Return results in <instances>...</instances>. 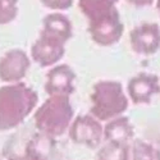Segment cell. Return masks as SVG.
Instances as JSON below:
<instances>
[{"instance_id":"4","label":"cell","mask_w":160,"mask_h":160,"mask_svg":"<svg viewBox=\"0 0 160 160\" xmlns=\"http://www.w3.org/2000/svg\"><path fill=\"white\" fill-rule=\"evenodd\" d=\"M87 30L92 41L100 46H113L119 42L124 32V23L118 8L87 21Z\"/></svg>"},{"instance_id":"1","label":"cell","mask_w":160,"mask_h":160,"mask_svg":"<svg viewBox=\"0 0 160 160\" xmlns=\"http://www.w3.org/2000/svg\"><path fill=\"white\" fill-rule=\"evenodd\" d=\"M37 92L23 82L7 83L0 87V131L21 126L36 109Z\"/></svg>"},{"instance_id":"9","label":"cell","mask_w":160,"mask_h":160,"mask_svg":"<svg viewBox=\"0 0 160 160\" xmlns=\"http://www.w3.org/2000/svg\"><path fill=\"white\" fill-rule=\"evenodd\" d=\"M65 54V44L51 37L44 32H40L38 37L31 48V58L40 67L46 68L60 62Z\"/></svg>"},{"instance_id":"11","label":"cell","mask_w":160,"mask_h":160,"mask_svg":"<svg viewBox=\"0 0 160 160\" xmlns=\"http://www.w3.org/2000/svg\"><path fill=\"white\" fill-rule=\"evenodd\" d=\"M51 140L52 138L38 132L28 141H26L21 151L7 145L4 155L8 160H48Z\"/></svg>"},{"instance_id":"19","label":"cell","mask_w":160,"mask_h":160,"mask_svg":"<svg viewBox=\"0 0 160 160\" xmlns=\"http://www.w3.org/2000/svg\"><path fill=\"white\" fill-rule=\"evenodd\" d=\"M129 5H133L136 8H145V7H151L156 0H126Z\"/></svg>"},{"instance_id":"7","label":"cell","mask_w":160,"mask_h":160,"mask_svg":"<svg viewBox=\"0 0 160 160\" xmlns=\"http://www.w3.org/2000/svg\"><path fill=\"white\" fill-rule=\"evenodd\" d=\"M129 45L137 55L150 57L160 49V26L155 22H145L129 32Z\"/></svg>"},{"instance_id":"20","label":"cell","mask_w":160,"mask_h":160,"mask_svg":"<svg viewBox=\"0 0 160 160\" xmlns=\"http://www.w3.org/2000/svg\"><path fill=\"white\" fill-rule=\"evenodd\" d=\"M155 7H156V10L159 13V16H160V0H156L155 2Z\"/></svg>"},{"instance_id":"18","label":"cell","mask_w":160,"mask_h":160,"mask_svg":"<svg viewBox=\"0 0 160 160\" xmlns=\"http://www.w3.org/2000/svg\"><path fill=\"white\" fill-rule=\"evenodd\" d=\"M40 2L51 10H65L73 5L74 0H40Z\"/></svg>"},{"instance_id":"10","label":"cell","mask_w":160,"mask_h":160,"mask_svg":"<svg viewBox=\"0 0 160 160\" xmlns=\"http://www.w3.org/2000/svg\"><path fill=\"white\" fill-rule=\"evenodd\" d=\"M76 73L68 64H59L46 73L45 92L48 96H68L76 90Z\"/></svg>"},{"instance_id":"3","label":"cell","mask_w":160,"mask_h":160,"mask_svg":"<svg viewBox=\"0 0 160 160\" xmlns=\"http://www.w3.org/2000/svg\"><path fill=\"white\" fill-rule=\"evenodd\" d=\"M90 100V114L101 122H109L119 115H123L129 105V98L122 83L112 79L96 82L92 87Z\"/></svg>"},{"instance_id":"15","label":"cell","mask_w":160,"mask_h":160,"mask_svg":"<svg viewBox=\"0 0 160 160\" xmlns=\"http://www.w3.org/2000/svg\"><path fill=\"white\" fill-rule=\"evenodd\" d=\"M131 146L127 143L106 142L98 151L96 160H129Z\"/></svg>"},{"instance_id":"8","label":"cell","mask_w":160,"mask_h":160,"mask_svg":"<svg viewBox=\"0 0 160 160\" xmlns=\"http://www.w3.org/2000/svg\"><path fill=\"white\" fill-rule=\"evenodd\" d=\"M31 67L27 52L21 49H12L0 58V79L7 83L22 82Z\"/></svg>"},{"instance_id":"16","label":"cell","mask_w":160,"mask_h":160,"mask_svg":"<svg viewBox=\"0 0 160 160\" xmlns=\"http://www.w3.org/2000/svg\"><path fill=\"white\" fill-rule=\"evenodd\" d=\"M132 160H160V150L143 140H135L131 146Z\"/></svg>"},{"instance_id":"12","label":"cell","mask_w":160,"mask_h":160,"mask_svg":"<svg viewBox=\"0 0 160 160\" xmlns=\"http://www.w3.org/2000/svg\"><path fill=\"white\" fill-rule=\"evenodd\" d=\"M135 128L131 123L129 118L126 115H119L109 122H105L104 126V141L105 142H118L127 143L133 140Z\"/></svg>"},{"instance_id":"13","label":"cell","mask_w":160,"mask_h":160,"mask_svg":"<svg viewBox=\"0 0 160 160\" xmlns=\"http://www.w3.org/2000/svg\"><path fill=\"white\" fill-rule=\"evenodd\" d=\"M41 32L54 37L59 41L67 44L73 35V26L71 19L60 12L49 13L42 21Z\"/></svg>"},{"instance_id":"17","label":"cell","mask_w":160,"mask_h":160,"mask_svg":"<svg viewBox=\"0 0 160 160\" xmlns=\"http://www.w3.org/2000/svg\"><path fill=\"white\" fill-rule=\"evenodd\" d=\"M18 0H0V24H8L18 16Z\"/></svg>"},{"instance_id":"14","label":"cell","mask_w":160,"mask_h":160,"mask_svg":"<svg viewBox=\"0 0 160 160\" xmlns=\"http://www.w3.org/2000/svg\"><path fill=\"white\" fill-rule=\"evenodd\" d=\"M119 0H78V7L87 21L106 14L114 9Z\"/></svg>"},{"instance_id":"6","label":"cell","mask_w":160,"mask_h":160,"mask_svg":"<svg viewBox=\"0 0 160 160\" xmlns=\"http://www.w3.org/2000/svg\"><path fill=\"white\" fill-rule=\"evenodd\" d=\"M160 94V78L155 73L140 72L127 83V95L133 105H148Z\"/></svg>"},{"instance_id":"2","label":"cell","mask_w":160,"mask_h":160,"mask_svg":"<svg viewBox=\"0 0 160 160\" xmlns=\"http://www.w3.org/2000/svg\"><path fill=\"white\" fill-rule=\"evenodd\" d=\"M74 110L68 96H48V99L38 106L33 114L35 127L42 135L57 138L68 132Z\"/></svg>"},{"instance_id":"5","label":"cell","mask_w":160,"mask_h":160,"mask_svg":"<svg viewBox=\"0 0 160 160\" xmlns=\"http://www.w3.org/2000/svg\"><path fill=\"white\" fill-rule=\"evenodd\" d=\"M68 136L76 145L96 149L104 140V126L92 114L78 115L73 119L68 129Z\"/></svg>"}]
</instances>
